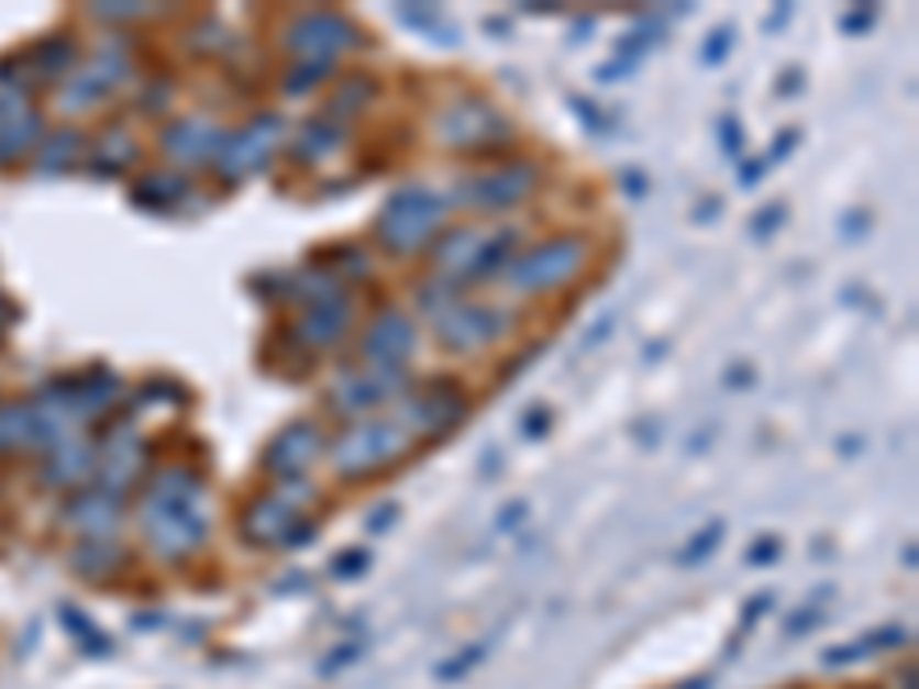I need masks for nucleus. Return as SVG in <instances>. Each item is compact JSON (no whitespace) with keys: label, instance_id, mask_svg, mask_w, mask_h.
Wrapping results in <instances>:
<instances>
[{"label":"nucleus","instance_id":"obj_1","mask_svg":"<svg viewBox=\"0 0 919 689\" xmlns=\"http://www.w3.org/2000/svg\"><path fill=\"white\" fill-rule=\"evenodd\" d=\"M139 524L147 547L162 560H180L193 547L208 543V505H202V474L189 465L162 469L147 482L143 505H139Z\"/></svg>","mask_w":919,"mask_h":689},{"label":"nucleus","instance_id":"obj_2","mask_svg":"<svg viewBox=\"0 0 919 689\" xmlns=\"http://www.w3.org/2000/svg\"><path fill=\"white\" fill-rule=\"evenodd\" d=\"M446 208H451V198L442 189H432V185H400L387 202H381L377 240L387 244L391 253H419V248H428L432 240L442 235Z\"/></svg>","mask_w":919,"mask_h":689},{"label":"nucleus","instance_id":"obj_3","mask_svg":"<svg viewBox=\"0 0 919 689\" xmlns=\"http://www.w3.org/2000/svg\"><path fill=\"white\" fill-rule=\"evenodd\" d=\"M405 451H410V432H405L396 419H364V423H354L326 455H331V469H336L341 478H368L377 469L396 465Z\"/></svg>","mask_w":919,"mask_h":689},{"label":"nucleus","instance_id":"obj_4","mask_svg":"<svg viewBox=\"0 0 919 689\" xmlns=\"http://www.w3.org/2000/svg\"><path fill=\"white\" fill-rule=\"evenodd\" d=\"M584 263H589V240H584V235H556V240H543V244H533L529 253H520V258L510 263L501 276L520 295H543V290L566 286L571 276H579Z\"/></svg>","mask_w":919,"mask_h":689},{"label":"nucleus","instance_id":"obj_5","mask_svg":"<svg viewBox=\"0 0 919 689\" xmlns=\"http://www.w3.org/2000/svg\"><path fill=\"white\" fill-rule=\"evenodd\" d=\"M510 138H516L510 120L492 107V101H483V97H460L438 115V143L451 147V152H465V157L506 147Z\"/></svg>","mask_w":919,"mask_h":689},{"label":"nucleus","instance_id":"obj_6","mask_svg":"<svg viewBox=\"0 0 919 689\" xmlns=\"http://www.w3.org/2000/svg\"><path fill=\"white\" fill-rule=\"evenodd\" d=\"M280 138H286V120H280L276 111H258L248 124H240L235 134L221 138L212 166H217V175H221L225 185H240V180L258 175V170L276 157Z\"/></svg>","mask_w":919,"mask_h":689},{"label":"nucleus","instance_id":"obj_7","mask_svg":"<svg viewBox=\"0 0 919 689\" xmlns=\"http://www.w3.org/2000/svg\"><path fill=\"white\" fill-rule=\"evenodd\" d=\"M516 326V313L497 309V303H478V299H451L446 309L432 318V331L451 354H474L483 345L501 341L506 331Z\"/></svg>","mask_w":919,"mask_h":689},{"label":"nucleus","instance_id":"obj_8","mask_svg":"<svg viewBox=\"0 0 919 689\" xmlns=\"http://www.w3.org/2000/svg\"><path fill=\"white\" fill-rule=\"evenodd\" d=\"M533 189H539V166L533 162H506V166H492V170H478V175H465L455 185L451 202L460 208H474V212H506L524 202Z\"/></svg>","mask_w":919,"mask_h":689},{"label":"nucleus","instance_id":"obj_9","mask_svg":"<svg viewBox=\"0 0 919 689\" xmlns=\"http://www.w3.org/2000/svg\"><path fill=\"white\" fill-rule=\"evenodd\" d=\"M410 391V373L405 368H350L326 387V404L345 419H364L381 404L400 400Z\"/></svg>","mask_w":919,"mask_h":689},{"label":"nucleus","instance_id":"obj_10","mask_svg":"<svg viewBox=\"0 0 919 689\" xmlns=\"http://www.w3.org/2000/svg\"><path fill=\"white\" fill-rule=\"evenodd\" d=\"M280 46L299 60H326L331 65V56L359 46V29L336 10H303L280 29Z\"/></svg>","mask_w":919,"mask_h":689},{"label":"nucleus","instance_id":"obj_11","mask_svg":"<svg viewBox=\"0 0 919 689\" xmlns=\"http://www.w3.org/2000/svg\"><path fill=\"white\" fill-rule=\"evenodd\" d=\"M465 391L455 387V381L438 377V381H428V387L419 396L405 400V410H400V427L410 432V437H446V432L465 419Z\"/></svg>","mask_w":919,"mask_h":689},{"label":"nucleus","instance_id":"obj_12","mask_svg":"<svg viewBox=\"0 0 919 689\" xmlns=\"http://www.w3.org/2000/svg\"><path fill=\"white\" fill-rule=\"evenodd\" d=\"M414 349H419V326L400 309L377 313L359 341V354L368 359V368H405V359H410Z\"/></svg>","mask_w":919,"mask_h":689},{"label":"nucleus","instance_id":"obj_13","mask_svg":"<svg viewBox=\"0 0 919 689\" xmlns=\"http://www.w3.org/2000/svg\"><path fill=\"white\" fill-rule=\"evenodd\" d=\"M350 318H354V303L350 295H331V299H318L309 303V309L299 313V322L290 326V341H299L309 354L318 349H336L345 341V331H350Z\"/></svg>","mask_w":919,"mask_h":689},{"label":"nucleus","instance_id":"obj_14","mask_svg":"<svg viewBox=\"0 0 919 689\" xmlns=\"http://www.w3.org/2000/svg\"><path fill=\"white\" fill-rule=\"evenodd\" d=\"M221 124L212 115H180L162 130V152L180 166H212L217 147H221Z\"/></svg>","mask_w":919,"mask_h":689},{"label":"nucleus","instance_id":"obj_15","mask_svg":"<svg viewBox=\"0 0 919 689\" xmlns=\"http://www.w3.org/2000/svg\"><path fill=\"white\" fill-rule=\"evenodd\" d=\"M322 427L313 423V419H295V423H286L272 437V446H267V455H263V465L276 474V478H299L303 469L313 465V459L322 455Z\"/></svg>","mask_w":919,"mask_h":689},{"label":"nucleus","instance_id":"obj_16","mask_svg":"<svg viewBox=\"0 0 919 689\" xmlns=\"http://www.w3.org/2000/svg\"><path fill=\"white\" fill-rule=\"evenodd\" d=\"M516 248H520V225H501V230H478V244L465 263H460L455 276H446L451 286H474V280H492L501 276L510 263H516Z\"/></svg>","mask_w":919,"mask_h":689},{"label":"nucleus","instance_id":"obj_17","mask_svg":"<svg viewBox=\"0 0 919 689\" xmlns=\"http://www.w3.org/2000/svg\"><path fill=\"white\" fill-rule=\"evenodd\" d=\"M124 79H130V56H124L120 46H107L101 56L79 74V79H69L65 84V92H60V101L69 111H79V107H97L101 97L107 92H115Z\"/></svg>","mask_w":919,"mask_h":689},{"label":"nucleus","instance_id":"obj_18","mask_svg":"<svg viewBox=\"0 0 919 689\" xmlns=\"http://www.w3.org/2000/svg\"><path fill=\"white\" fill-rule=\"evenodd\" d=\"M240 533H244V543L253 547H286L290 543V533H295V510L280 501L276 492L267 497H253L244 505V515H240Z\"/></svg>","mask_w":919,"mask_h":689},{"label":"nucleus","instance_id":"obj_19","mask_svg":"<svg viewBox=\"0 0 919 689\" xmlns=\"http://www.w3.org/2000/svg\"><path fill=\"white\" fill-rule=\"evenodd\" d=\"M97 465H101L97 488H107L111 497H120L124 488H134V482L143 478L147 451H143V442L134 437V432H124V437H115L107 451H97Z\"/></svg>","mask_w":919,"mask_h":689},{"label":"nucleus","instance_id":"obj_20","mask_svg":"<svg viewBox=\"0 0 919 689\" xmlns=\"http://www.w3.org/2000/svg\"><path fill=\"white\" fill-rule=\"evenodd\" d=\"M65 520L74 529H84L88 538H107V533H115V524H120V497H111L107 488H88L65 505Z\"/></svg>","mask_w":919,"mask_h":689},{"label":"nucleus","instance_id":"obj_21","mask_svg":"<svg viewBox=\"0 0 919 689\" xmlns=\"http://www.w3.org/2000/svg\"><path fill=\"white\" fill-rule=\"evenodd\" d=\"M130 198H134V208H143V212H170V208H180V202L189 198V180H185V175L157 170V175L134 180Z\"/></svg>","mask_w":919,"mask_h":689},{"label":"nucleus","instance_id":"obj_22","mask_svg":"<svg viewBox=\"0 0 919 689\" xmlns=\"http://www.w3.org/2000/svg\"><path fill=\"white\" fill-rule=\"evenodd\" d=\"M345 147V124H336L331 115H313L295 138V157L299 162H326Z\"/></svg>","mask_w":919,"mask_h":689},{"label":"nucleus","instance_id":"obj_23","mask_svg":"<svg viewBox=\"0 0 919 689\" xmlns=\"http://www.w3.org/2000/svg\"><path fill=\"white\" fill-rule=\"evenodd\" d=\"M97 469V446L88 442H60L56 446V459L46 465V482L51 488H74V482H84L88 474Z\"/></svg>","mask_w":919,"mask_h":689},{"label":"nucleus","instance_id":"obj_24","mask_svg":"<svg viewBox=\"0 0 919 689\" xmlns=\"http://www.w3.org/2000/svg\"><path fill=\"white\" fill-rule=\"evenodd\" d=\"M139 162V143H134V134L130 130H107V138H101L97 147H92V170L97 175H120V170H130Z\"/></svg>","mask_w":919,"mask_h":689},{"label":"nucleus","instance_id":"obj_25","mask_svg":"<svg viewBox=\"0 0 919 689\" xmlns=\"http://www.w3.org/2000/svg\"><path fill=\"white\" fill-rule=\"evenodd\" d=\"M906 640H910V634H906L901 625H883L878 634H870V640H855V644H846V648H828V653H823V662H828V667H841V662L887 653V648H897V644H906Z\"/></svg>","mask_w":919,"mask_h":689},{"label":"nucleus","instance_id":"obj_26","mask_svg":"<svg viewBox=\"0 0 919 689\" xmlns=\"http://www.w3.org/2000/svg\"><path fill=\"white\" fill-rule=\"evenodd\" d=\"M120 566H124V552L111 547L107 538H88V543H79V552H74V570H79V575H92V579H107V575H115Z\"/></svg>","mask_w":919,"mask_h":689},{"label":"nucleus","instance_id":"obj_27","mask_svg":"<svg viewBox=\"0 0 919 689\" xmlns=\"http://www.w3.org/2000/svg\"><path fill=\"white\" fill-rule=\"evenodd\" d=\"M373 97H377V84L368 79V74H354V79H345V84L336 88V97H331V107H326V115H331V120L341 124V120H345V111H350V115H359V111L368 107Z\"/></svg>","mask_w":919,"mask_h":689},{"label":"nucleus","instance_id":"obj_28","mask_svg":"<svg viewBox=\"0 0 919 689\" xmlns=\"http://www.w3.org/2000/svg\"><path fill=\"white\" fill-rule=\"evenodd\" d=\"M722 538H727V524L722 520H712V524H704L695 538H689L685 547H680V566H699V560H708V552H718L722 547Z\"/></svg>","mask_w":919,"mask_h":689},{"label":"nucleus","instance_id":"obj_29","mask_svg":"<svg viewBox=\"0 0 919 689\" xmlns=\"http://www.w3.org/2000/svg\"><path fill=\"white\" fill-rule=\"evenodd\" d=\"M37 130H42V124H37V115H29V111H23L19 120H10V124H5V134H0V162H10L14 152L29 147V143L37 138Z\"/></svg>","mask_w":919,"mask_h":689},{"label":"nucleus","instance_id":"obj_30","mask_svg":"<svg viewBox=\"0 0 919 689\" xmlns=\"http://www.w3.org/2000/svg\"><path fill=\"white\" fill-rule=\"evenodd\" d=\"M79 147H84V134H79V130H60L56 138L46 143L42 170H65V166H74V157H79Z\"/></svg>","mask_w":919,"mask_h":689},{"label":"nucleus","instance_id":"obj_31","mask_svg":"<svg viewBox=\"0 0 919 689\" xmlns=\"http://www.w3.org/2000/svg\"><path fill=\"white\" fill-rule=\"evenodd\" d=\"M331 258H336V263H318V267H326V271L336 276V280H341V276H354V280L373 276V263H368V253H364V248H354V244H350V248H331Z\"/></svg>","mask_w":919,"mask_h":689},{"label":"nucleus","instance_id":"obj_32","mask_svg":"<svg viewBox=\"0 0 919 689\" xmlns=\"http://www.w3.org/2000/svg\"><path fill=\"white\" fill-rule=\"evenodd\" d=\"M331 74V65L326 60H299L290 74H286V92L290 97H299V92H309V88H318L322 79Z\"/></svg>","mask_w":919,"mask_h":689},{"label":"nucleus","instance_id":"obj_33","mask_svg":"<svg viewBox=\"0 0 919 689\" xmlns=\"http://www.w3.org/2000/svg\"><path fill=\"white\" fill-rule=\"evenodd\" d=\"M37 60L46 65V79H51V74H56V79H60V74L74 65V42H69V37H56V42H46V46L37 51Z\"/></svg>","mask_w":919,"mask_h":689},{"label":"nucleus","instance_id":"obj_34","mask_svg":"<svg viewBox=\"0 0 919 689\" xmlns=\"http://www.w3.org/2000/svg\"><path fill=\"white\" fill-rule=\"evenodd\" d=\"M488 648H492V644H488V640H483V644H474V648H465V653H460V657H451V662H446V667L438 671V680H455V676H469V671H474V662H483V657H488Z\"/></svg>","mask_w":919,"mask_h":689},{"label":"nucleus","instance_id":"obj_35","mask_svg":"<svg viewBox=\"0 0 919 689\" xmlns=\"http://www.w3.org/2000/svg\"><path fill=\"white\" fill-rule=\"evenodd\" d=\"M276 497L286 501L290 510H299V505H313V501H318L313 482H303V478H286V482H276Z\"/></svg>","mask_w":919,"mask_h":689},{"label":"nucleus","instance_id":"obj_36","mask_svg":"<svg viewBox=\"0 0 919 689\" xmlns=\"http://www.w3.org/2000/svg\"><path fill=\"white\" fill-rule=\"evenodd\" d=\"M359 653H364V644H341V648H331L326 657H322V676H341L345 667H354V662H359Z\"/></svg>","mask_w":919,"mask_h":689},{"label":"nucleus","instance_id":"obj_37","mask_svg":"<svg viewBox=\"0 0 919 689\" xmlns=\"http://www.w3.org/2000/svg\"><path fill=\"white\" fill-rule=\"evenodd\" d=\"M819 621H823V598H813L809 607H800L796 616L786 621V634H796V640H800V634H809V625H819Z\"/></svg>","mask_w":919,"mask_h":689},{"label":"nucleus","instance_id":"obj_38","mask_svg":"<svg viewBox=\"0 0 919 689\" xmlns=\"http://www.w3.org/2000/svg\"><path fill=\"white\" fill-rule=\"evenodd\" d=\"M143 14H147V5H92V19H101V23H134Z\"/></svg>","mask_w":919,"mask_h":689},{"label":"nucleus","instance_id":"obj_39","mask_svg":"<svg viewBox=\"0 0 919 689\" xmlns=\"http://www.w3.org/2000/svg\"><path fill=\"white\" fill-rule=\"evenodd\" d=\"M782 216H786V208H782V202H773V208H763V212H759V216L750 221V235H759V240H768L773 230H777V221H782Z\"/></svg>","mask_w":919,"mask_h":689},{"label":"nucleus","instance_id":"obj_40","mask_svg":"<svg viewBox=\"0 0 919 689\" xmlns=\"http://www.w3.org/2000/svg\"><path fill=\"white\" fill-rule=\"evenodd\" d=\"M364 570H368V552H341V560L331 566V575H336V579H354Z\"/></svg>","mask_w":919,"mask_h":689},{"label":"nucleus","instance_id":"obj_41","mask_svg":"<svg viewBox=\"0 0 919 689\" xmlns=\"http://www.w3.org/2000/svg\"><path fill=\"white\" fill-rule=\"evenodd\" d=\"M777 552H782V543H777V538H759V543L750 547V556H745V560H750V566H773Z\"/></svg>","mask_w":919,"mask_h":689},{"label":"nucleus","instance_id":"obj_42","mask_svg":"<svg viewBox=\"0 0 919 689\" xmlns=\"http://www.w3.org/2000/svg\"><path fill=\"white\" fill-rule=\"evenodd\" d=\"M727 51H731V29H722V33H712V37H708L704 60H708V65H718V60H727Z\"/></svg>","mask_w":919,"mask_h":689},{"label":"nucleus","instance_id":"obj_43","mask_svg":"<svg viewBox=\"0 0 919 689\" xmlns=\"http://www.w3.org/2000/svg\"><path fill=\"white\" fill-rule=\"evenodd\" d=\"M718 134H722L727 157H740V124H735V115H722L718 120Z\"/></svg>","mask_w":919,"mask_h":689},{"label":"nucleus","instance_id":"obj_44","mask_svg":"<svg viewBox=\"0 0 919 689\" xmlns=\"http://www.w3.org/2000/svg\"><path fill=\"white\" fill-rule=\"evenodd\" d=\"M547 427H552V414H547V404H533V414H524V437H543Z\"/></svg>","mask_w":919,"mask_h":689},{"label":"nucleus","instance_id":"obj_45","mask_svg":"<svg viewBox=\"0 0 919 689\" xmlns=\"http://www.w3.org/2000/svg\"><path fill=\"white\" fill-rule=\"evenodd\" d=\"M529 515V501H510L506 510H501V520H497V529L501 533H510V529H520V520Z\"/></svg>","mask_w":919,"mask_h":689},{"label":"nucleus","instance_id":"obj_46","mask_svg":"<svg viewBox=\"0 0 919 689\" xmlns=\"http://www.w3.org/2000/svg\"><path fill=\"white\" fill-rule=\"evenodd\" d=\"M391 524H396V505H377V510H373V520H368V529H373V533H381V529H391Z\"/></svg>","mask_w":919,"mask_h":689},{"label":"nucleus","instance_id":"obj_47","mask_svg":"<svg viewBox=\"0 0 919 689\" xmlns=\"http://www.w3.org/2000/svg\"><path fill=\"white\" fill-rule=\"evenodd\" d=\"M870 23H874V10H855V14L841 19V29H846V33H860V29H870Z\"/></svg>","mask_w":919,"mask_h":689},{"label":"nucleus","instance_id":"obj_48","mask_svg":"<svg viewBox=\"0 0 919 689\" xmlns=\"http://www.w3.org/2000/svg\"><path fill=\"white\" fill-rule=\"evenodd\" d=\"M768 607H773V593H763V598H754V602H745V616H740V621H745V625H750V621H759V616H763V611H768Z\"/></svg>","mask_w":919,"mask_h":689},{"label":"nucleus","instance_id":"obj_49","mask_svg":"<svg viewBox=\"0 0 919 689\" xmlns=\"http://www.w3.org/2000/svg\"><path fill=\"white\" fill-rule=\"evenodd\" d=\"M607 331H611V318H602V322H598V326L589 331V336H584V345H598V341L607 336Z\"/></svg>","mask_w":919,"mask_h":689},{"label":"nucleus","instance_id":"obj_50","mask_svg":"<svg viewBox=\"0 0 919 689\" xmlns=\"http://www.w3.org/2000/svg\"><path fill=\"white\" fill-rule=\"evenodd\" d=\"M750 368H731V377H727V387H750Z\"/></svg>","mask_w":919,"mask_h":689},{"label":"nucleus","instance_id":"obj_51","mask_svg":"<svg viewBox=\"0 0 919 689\" xmlns=\"http://www.w3.org/2000/svg\"><path fill=\"white\" fill-rule=\"evenodd\" d=\"M625 185H630V193H634V198L649 193V180H640V175H625Z\"/></svg>","mask_w":919,"mask_h":689},{"label":"nucleus","instance_id":"obj_52","mask_svg":"<svg viewBox=\"0 0 919 689\" xmlns=\"http://www.w3.org/2000/svg\"><path fill=\"white\" fill-rule=\"evenodd\" d=\"M680 689H712V676H695V680H685Z\"/></svg>","mask_w":919,"mask_h":689}]
</instances>
